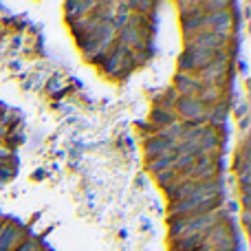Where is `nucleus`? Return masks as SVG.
<instances>
[{
    "label": "nucleus",
    "instance_id": "1",
    "mask_svg": "<svg viewBox=\"0 0 251 251\" xmlns=\"http://www.w3.org/2000/svg\"><path fill=\"white\" fill-rule=\"evenodd\" d=\"M176 110L181 113V117H185L190 124L203 126L207 122V106H205L199 97H178Z\"/></svg>",
    "mask_w": 251,
    "mask_h": 251
},
{
    "label": "nucleus",
    "instance_id": "2",
    "mask_svg": "<svg viewBox=\"0 0 251 251\" xmlns=\"http://www.w3.org/2000/svg\"><path fill=\"white\" fill-rule=\"evenodd\" d=\"M227 71H229V64H227V55L225 53H218V55L212 57V62H209L205 69L199 71L201 75V82L203 84H221L223 79H225Z\"/></svg>",
    "mask_w": 251,
    "mask_h": 251
},
{
    "label": "nucleus",
    "instance_id": "3",
    "mask_svg": "<svg viewBox=\"0 0 251 251\" xmlns=\"http://www.w3.org/2000/svg\"><path fill=\"white\" fill-rule=\"evenodd\" d=\"M225 40L227 38H223V35H216V33H212V31H205V33L190 38L187 49H194V51H205V53H212V55H218V53H221V49L225 47Z\"/></svg>",
    "mask_w": 251,
    "mask_h": 251
},
{
    "label": "nucleus",
    "instance_id": "4",
    "mask_svg": "<svg viewBox=\"0 0 251 251\" xmlns=\"http://www.w3.org/2000/svg\"><path fill=\"white\" fill-rule=\"evenodd\" d=\"M203 245L212 249H234V234L225 225H214L203 236Z\"/></svg>",
    "mask_w": 251,
    "mask_h": 251
},
{
    "label": "nucleus",
    "instance_id": "5",
    "mask_svg": "<svg viewBox=\"0 0 251 251\" xmlns=\"http://www.w3.org/2000/svg\"><path fill=\"white\" fill-rule=\"evenodd\" d=\"M212 53H205V51H194V49H187L185 53L181 55V71L187 75H192L196 71L199 73L201 69H205V66L212 62Z\"/></svg>",
    "mask_w": 251,
    "mask_h": 251
},
{
    "label": "nucleus",
    "instance_id": "6",
    "mask_svg": "<svg viewBox=\"0 0 251 251\" xmlns=\"http://www.w3.org/2000/svg\"><path fill=\"white\" fill-rule=\"evenodd\" d=\"M203 86L205 84L199 77L187 75V73L176 75V82H174V88H176V93H181V97H199Z\"/></svg>",
    "mask_w": 251,
    "mask_h": 251
},
{
    "label": "nucleus",
    "instance_id": "7",
    "mask_svg": "<svg viewBox=\"0 0 251 251\" xmlns=\"http://www.w3.org/2000/svg\"><path fill=\"white\" fill-rule=\"evenodd\" d=\"M146 152L154 159H165V156H174V143H168L159 137H152L146 143Z\"/></svg>",
    "mask_w": 251,
    "mask_h": 251
},
{
    "label": "nucleus",
    "instance_id": "8",
    "mask_svg": "<svg viewBox=\"0 0 251 251\" xmlns=\"http://www.w3.org/2000/svg\"><path fill=\"white\" fill-rule=\"evenodd\" d=\"M20 229L16 225H4L0 229V251H11L20 243Z\"/></svg>",
    "mask_w": 251,
    "mask_h": 251
},
{
    "label": "nucleus",
    "instance_id": "9",
    "mask_svg": "<svg viewBox=\"0 0 251 251\" xmlns=\"http://www.w3.org/2000/svg\"><path fill=\"white\" fill-rule=\"evenodd\" d=\"M176 249H178V251H199V249H203V236H201V234L183 236Z\"/></svg>",
    "mask_w": 251,
    "mask_h": 251
},
{
    "label": "nucleus",
    "instance_id": "10",
    "mask_svg": "<svg viewBox=\"0 0 251 251\" xmlns=\"http://www.w3.org/2000/svg\"><path fill=\"white\" fill-rule=\"evenodd\" d=\"M152 122H154L156 126H163V128H168V126H172L174 122H176V117H174L170 110L161 108V106H156L154 110H152Z\"/></svg>",
    "mask_w": 251,
    "mask_h": 251
},
{
    "label": "nucleus",
    "instance_id": "11",
    "mask_svg": "<svg viewBox=\"0 0 251 251\" xmlns=\"http://www.w3.org/2000/svg\"><path fill=\"white\" fill-rule=\"evenodd\" d=\"M150 168L154 172H168V170H174V156H165V159H152Z\"/></svg>",
    "mask_w": 251,
    "mask_h": 251
},
{
    "label": "nucleus",
    "instance_id": "12",
    "mask_svg": "<svg viewBox=\"0 0 251 251\" xmlns=\"http://www.w3.org/2000/svg\"><path fill=\"white\" fill-rule=\"evenodd\" d=\"M122 38H124L128 44H139V33L134 31V26H128V25H126L124 29H122Z\"/></svg>",
    "mask_w": 251,
    "mask_h": 251
},
{
    "label": "nucleus",
    "instance_id": "13",
    "mask_svg": "<svg viewBox=\"0 0 251 251\" xmlns=\"http://www.w3.org/2000/svg\"><path fill=\"white\" fill-rule=\"evenodd\" d=\"M176 174H178L176 170H168V172H161V174H159V181L163 183L165 187H170V185H172V181L176 178Z\"/></svg>",
    "mask_w": 251,
    "mask_h": 251
},
{
    "label": "nucleus",
    "instance_id": "14",
    "mask_svg": "<svg viewBox=\"0 0 251 251\" xmlns=\"http://www.w3.org/2000/svg\"><path fill=\"white\" fill-rule=\"evenodd\" d=\"M16 251H40V249H38V243L29 240V243H22L20 247H16Z\"/></svg>",
    "mask_w": 251,
    "mask_h": 251
},
{
    "label": "nucleus",
    "instance_id": "15",
    "mask_svg": "<svg viewBox=\"0 0 251 251\" xmlns=\"http://www.w3.org/2000/svg\"><path fill=\"white\" fill-rule=\"evenodd\" d=\"M172 104H176V101H174V91H168L163 95V108L168 110V106H172Z\"/></svg>",
    "mask_w": 251,
    "mask_h": 251
},
{
    "label": "nucleus",
    "instance_id": "16",
    "mask_svg": "<svg viewBox=\"0 0 251 251\" xmlns=\"http://www.w3.org/2000/svg\"><path fill=\"white\" fill-rule=\"evenodd\" d=\"M0 115H2V113H0ZM0 124H2V117H0Z\"/></svg>",
    "mask_w": 251,
    "mask_h": 251
}]
</instances>
